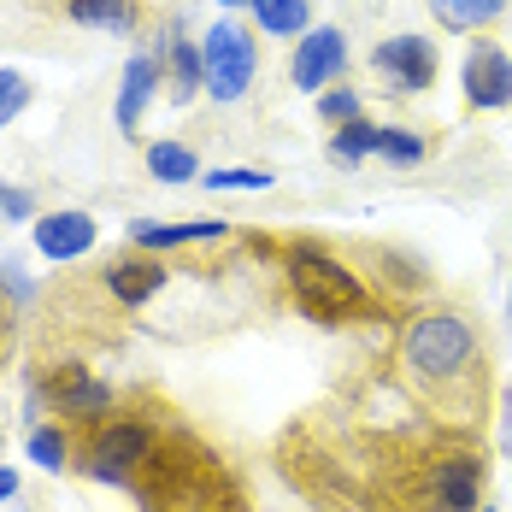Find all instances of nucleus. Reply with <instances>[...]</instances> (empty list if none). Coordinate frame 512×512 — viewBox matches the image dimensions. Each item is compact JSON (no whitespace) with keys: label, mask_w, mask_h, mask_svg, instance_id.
<instances>
[{"label":"nucleus","mask_w":512,"mask_h":512,"mask_svg":"<svg viewBox=\"0 0 512 512\" xmlns=\"http://www.w3.org/2000/svg\"><path fill=\"white\" fill-rule=\"evenodd\" d=\"M342 59H348V42H342V30H307L301 36V48H295V65H289V77H295V89H307V95H324V83L342 71Z\"/></svg>","instance_id":"obj_8"},{"label":"nucleus","mask_w":512,"mask_h":512,"mask_svg":"<svg viewBox=\"0 0 512 512\" xmlns=\"http://www.w3.org/2000/svg\"><path fill=\"white\" fill-rule=\"evenodd\" d=\"M383 159L418 165V159H424V136H412V130H383Z\"/></svg>","instance_id":"obj_23"},{"label":"nucleus","mask_w":512,"mask_h":512,"mask_svg":"<svg viewBox=\"0 0 512 512\" xmlns=\"http://www.w3.org/2000/svg\"><path fill=\"white\" fill-rule=\"evenodd\" d=\"M318 118H324V124H336V130H342V124H354V118H359V95H354V89H330V95H318Z\"/></svg>","instance_id":"obj_21"},{"label":"nucleus","mask_w":512,"mask_h":512,"mask_svg":"<svg viewBox=\"0 0 512 512\" xmlns=\"http://www.w3.org/2000/svg\"><path fill=\"white\" fill-rule=\"evenodd\" d=\"M401 371L436 412H448V418L477 412L483 354H477V336L460 312H418L401 330Z\"/></svg>","instance_id":"obj_1"},{"label":"nucleus","mask_w":512,"mask_h":512,"mask_svg":"<svg viewBox=\"0 0 512 512\" xmlns=\"http://www.w3.org/2000/svg\"><path fill=\"white\" fill-rule=\"evenodd\" d=\"M165 265L159 259H118L112 271H106V283H112V295L118 301H148V295H159L165 289Z\"/></svg>","instance_id":"obj_13"},{"label":"nucleus","mask_w":512,"mask_h":512,"mask_svg":"<svg viewBox=\"0 0 512 512\" xmlns=\"http://www.w3.org/2000/svg\"><path fill=\"white\" fill-rule=\"evenodd\" d=\"M36 248L42 259H77L95 248V218L89 212H42L36 218Z\"/></svg>","instance_id":"obj_10"},{"label":"nucleus","mask_w":512,"mask_h":512,"mask_svg":"<svg viewBox=\"0 0 512 512\" xmlns=\"http://www.w3.org/2000/svg\"><path fill=\"white\" fill-rule=\"evenodd\" d=\"M271 177L248 171V165H224V171H206V189H265Z\"/></svg>","instance_id":"obj_24"},{"label":"nucleus","mask_w":512,"mask_h":512,"mask_svg":"<svg viewBox=\"0 0 512 512\" xmlns=\"http://www.w3.org/2000/svg\"><path fill=\"white\" fill-rule=\"evenodd\" d=\"M148 171H154L159 183H195L201 177V159L189 154L183 142H154L148 148Z\"/></svg>","instance_id":"obj_17"},{"label":"nucleus","mask_w":512,"mask_h":512,"mask_svg":"<svg viewBox=\"0 0 512 512\" xmlns=\"http://www.w3.org/2000/svg\"><path fill=\"white\" fill-rule=\"evenodd\" d=\"M201 71H206V95L212 101H242L254 83V36L242 24H212L201 42Z\"/></svg>","instance_id":"obj_4"},{"label":"nucleus","mask_w":512,"mask_h":512,"mask_svg":"<svg viewBox=\"0 0 512 512\" xmlns=\"http://www.w3.org/2000/svg\"><path fill=\"white\" fill-rule=\"evenodd\" d=\"M154 89H159V59L154 53H136L124 65V89H118V130L124 136H136V124H142V112L154 101Z\"/></svg>","instance_id":"obj_11"},{"label":"nucleus","mask_w":512,"mask_h":512,"mask_svg":"<svg viewBox=\"0 0 512 512\" xmlns=\"http://www.w3.org/2000/svg\"><path fill=\"white\" fill-rule=\"evenodd\" d=\"M30 460H36V465H48V471H59V465H65V436H59L53 424L30 430Z\"/></svg>","instance_id":"obj_22"},{"label":"nucleus","mask_w":512,"mask_h":512,"mask_svg":"<svg viewBox=\"0 0 512 512\" xmlns=\"http://www.w3.org/2000/svg\"><path fill=\"white\" fill-rule=\"evenodd\" d=\"M65 12L77 24H95V30H136L142 24V0H65Z\"/></svg>","instance_id":"obj_15"},{"label":"nucleus","mask_w":512,"mask_h":512,"mask_svg":"<svg viewBox=\"0 0 512 512\" xmlns=\"http://www.w3.org/2000/svg\"><path fill=\"white\" fill-rule=\"evenodd\" d=\"M24 106H30V83H24V71H0V130H6Z\"/></svg>","instance_id":"obj_20"},{"label":"nucleus","mask_w":512,"mask_h":512,"mask_svg":"<svg viewBox=\"0 0 512 512\" xmlns=\"http://www.w3.org/2000/svg\"><path fill=\"white\" fill-rule=\"evenodd\" d=\"M48 401L65 418H106L112 412V389L95 383L83 365H59V371H48Z\"/></svg>","instance_id":"obj_9"},{"label":"nucleus","mask_w":512,"mask_h":512,"mask_svg":"<svg viewBox=\"0 0 512 512\" xmlns=\"http://www.w3.org/2000/svg\"><path fill=\"white\" fill-rule=\"evenodd\" d=\"M148 460H154V430L142 418H118V412H106L95 424V436H89V448H83V471L89 477L130 483V489H136V477H142Z\"/></svg>","instance_id":"obj_3"},{"label":"nucleus","mask_w":512,"mask_h":512,"mask_svg":"<svg viewBox=\"0 0 512 512\" xmlns=\"http://www.w3.org/2000/svg\"><path fill=\"white\" fill-rule=\"evenodd\" d=\"M206 89V71H201V48H189V42H171V101H195Z\"/></svg>","instance_id":"obj_18"},{"label":"nucleus","mask_w":512,"mask_h":512,"mask_svg":"<svg viewBox=\"0 0 512 512\" xmlns=\"http://www.w3.org/2000/svg\"><path fill=\"white\" fill-rule=\"evenodd\" d=\"M0 348H6V307H0Z\"/></svg>","instance_id":"obj_27"},{"label":"nucleus","mask_w":512,"mask_h":512,"mask_svg":"<svg viewBox=\"0 0 512 512\" xmlns=\"http://www.w3.org/2000/svg\"><path fill=\"white\" fill-rule=\"evenodd\" d=\"M224 6H248V0H224Z\"/></svg>","instance_id":"obj_28"},{"label":"nucleus","mask_w":512,"mask_h":512,"mask_svg":"<svg viewBox=\"0 0 512 512\" xmlns=\"http://www.w3.org/2000/svg\"><path fill=\"white\" fill-rule=\"evenodd\" d=\"M12 489H18V477H12V471H0V501H6Z\"/></svg>","instance_id":"obj_26"},{"label":"nucleus","mask_w":512,"mask_h":512,"mask_svg":"<svg viewBox=\"0 0 512 512\" xmlns=\"http://www.w3.org/2000/svg\"><path fill=\"white\" fill-rule=\"evenodd\" d=\"M483 460L477 454H442L424 471V512H477Z\"/></svg>","instance_id":"obj_5"},{"label":"nucleus","mask_w":512,"mask_h":512,"mask_svg":"<svg viewBox=\"0 0 512 512\" xmlns=\"http://www.w3.org/2000/svg\"><path fill=\"white\" fill-rule=\"evenodd\" d=\"M0 212H6V218H30V195H24V189H6V183H0Z\"/></svg>","instance_id":"obj_25"},{"label":"nucleus","mask_w":512,"mask_h":512,"mask_svg":"<svg viewBox=\"0 0 512 512\" xmlns=\"http://www.w3.org/2000/svg\"><path fill=\"white\" fill-rule=\"evenodd\" d=\"M230 224H218V218H201V224H159V218H136L130 224V242L136 248H189V242H212V236H224Z\"/></svg>","instance_id":"obj_12"},{"label":"nucleus","mask_w":512,"mask_h":512,"mask_svg":"<svg viewBox=\"0 0 512 512\" xmlns=\"http://www.w3.org/2000/svg\"><path fill=\"white\" fill-rule=\"evenodd\" d=\"M460 83H465V106H477V112L512 106V53H501L495 42H477L465 53Z\"/></svg>","instance_id":"obj_6"},{"label":"nucleus","mask_w":512,"mask_h":512,"mask_svg":"<svg viewBox=\"0 0 512 512\" xmlns=\"http://www.w3.org/2000/svg\"><path fill=\"white\" fill-rule=\"evenodd\" d=\"M371 71L389 77L395 95H418V89L436 83V42H424V36H395V42H383V48L371 53Z\"/></svg>","instance_id":"obj_7"},{"label":"nucleus","mask_w":512,"mask_h":512,"mask_svg":"<svg viewBox=\"0 0 512 512\" xmlns=\"http://www.w3.org/2000/svg\"><path fill=\"white\" fill-rule=\"evenodd\" d=\"M330 154L336 159H365V154H383V130L371 124V118H354V124H342L336 136H330Z\"/></svg>","instance_id":"obj_19"},{"label":"nucleus","mask_w":512,"mask_h":512,"mask_svg":"<svg viewBox=\"0 0 512 512\" xmlns=\"http://www.w3.org/2000/svg\"><path fill=\"white\" fill-rule=\"evenodd\" d=\"M259 18V30H271V36H307L312 24V6L307 0H248Z\"/></svg>","instance_id":"obj_16"},{"label":"nucleus","mask_w":512,"mask_h":512,"mask_svg":"<svg viewBox=\"0 0 512 512\" xmlns=\"http://www.w3.org/2000/svg\"><path fill=\"white\" fill-rule=\"evenodd\" d=\"M430 12H436L442 30L471 36V30H489V24L507 12V0H430Z\"/></svg>","instance_id":"obj_14"},{"label":"nucleus","mask_w":512,"mask_h":512,"mask_svg":"<svg viewBox=\"0 0 512 512\" xmlns=\"http://www.w3.org/2000/svg\"><path fill=\"white\" fill-rule=\"evenodd\" d=\"M289 289H295L301 312L318 318V324H342V318H365V312H371L365 283H359L348 265H336L330 254H318V248H295V254H289Z\"/></svg>","instance_id":"obj_2"},{"label":"nucleus","mask_w":512,"mask_h":512,"mask_svg":"<svg viewBox=\"0 0 512 512\" xmlns=\"http://www.w3.org/2000/svg\"><path fill=\"white\" fill-rule=\"evenodd\" d=\"M483 512H489V507H483Z\"/></svg>","instance_id":"obj_29"}]
</instances>
